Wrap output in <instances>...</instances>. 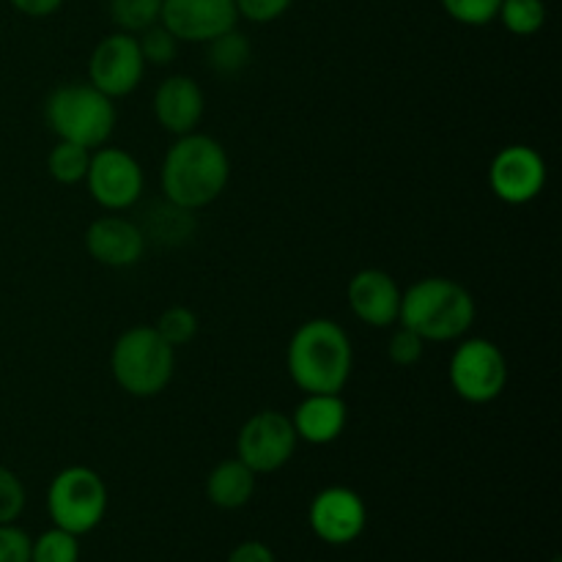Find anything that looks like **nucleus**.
Masks as SVG:
<instances>
[{
  "mask_svg": "<svg viewBox=\"0 0 562 562\" xmlns=\"http://www.w3.org/2000/svg\"><path fill=\"white\" fill-rule=\"evenodd\" d=\"M159 22L179 42L206 44L239 22L236 0H162Z\"/></svg>",
  "mask_w": 562,
  "mask_h": 562,
  "instance_id": "obj_12",
  "label": "nucleus"
},
{
  "mask_svg": "<svg viewBox=\"0 0 562 562\" xmlns=\"http://www.w3.org/2000/svg\"><path fill=\"white\" fill-rule=\"evenodd\" d=\"M349 307L362 324L373 329L393 327L401 311V289L382 269H362L349 280Z\"/></svg>",
  "mask_w": 562,
  "mask_h": 562,
  "instance_id": "obj_15",
  "label": "nucleus"
},
{
  "mask_svg": "<svg viewBox=\"0 0 562 562\" xmlns=\"http://www.w3.org/2000/svg\"><path fill=\"white\" fill-rule=\"evenodd\" d=\"M296 442L300 439H296L291 417L274 409H263L241 426L239 437H236V453L256 475H267V472H278L280 467L289 464Z\"/></svg>",
  "mask_w": 562,
  "mask_h": 562,
  "instance_id": "obj_9",
  "label": "nucleus"
},
{
  "mask_svg": "<svg viewBox=\"0 0 562 562\" xmlns=\"http://www.w3.org/2000/svg\"><path fill=\"white\" fill-rule=\"evenodd\" d=\"M88 192L108 212H124L143 198V168L130 151L113 146H99L91 154L86 173Z\"/></svg>",
  "mask_w": 562,
  "mask_h": 562,
  "instance_id": "obj_8",
  "label": "nucleus"
},
{
  "mask_svg": "<svg viewBox=\"0 0 562 562\" xmlns=\"http://www.w3.org/2000/svg\"><path fill=\"white\" fill-rule=\"evenodd\" d=\"M33 541L14 525H0V562H31Z\"/></svg>",
  "mask_w": 562,
  "mask_h": 562,
  "instance_id": "obj_31",
  "label": "nucleus"
},
{
  "mask_svg": "<svg viewBox=\"0 0 562 562\" xmlns=\"http://www.w3.org/2000/svg\"><path fill=\"white\" fill-rule=\"evenodd\" d=\"M88 165H91V148H82L77 143L58 140L47 157V170L58 184H80L86 181Z\"/></svg>",
  "mask_w": 562,
  "mask_h": 562,
  "instance_id": "obj_21",
  "label": "nucleus"
},
{
  "mask_svg": "<svg viewBox=\"0 0 562 562\" xmlns=\"http://www.w3.org/2000/svg\"><path fill=\"white\" fill-rule=\"evenodd\" d=\"M291 3L294 0H236V11L256 25H267V22L280 20L291 9Z\"/></svg>",
  "mask_w": 562,
  "mask_h": 562,
  "instance_id": "obj_30",
  "label": "nucleus"
},
{
  "mask_svg": "<svg viewBox=\"0 0 562 562\" xmlns=\"http://www.w3.org/2000/svg\"><path fill=\"white\" fill-rule=\"evenodd\" d=\"M228 179L231 162L223 143L201 132L181 135L165 154L159 173L165 201L190 212L217 201L228 187Z\"/></svg>",
  "mask_w": 562,
  "mask_h": 562,
  "instance_id": "obj_1",
  "label": "nucleus"
},
{
  "mask_svg": "<svg viewBox=\"0 0 562 562\" xmlns=\"http://www.w3.org/2000/svg\"><path fill=\"white\" fill-rule=\"evenodd\" d=\"M195 214L190 209H181L170 201H157L143 214L140 231L146 236V245L154 241L159 247H181L195 236Z\"/></svg>",
  "mask_w": 562,
  "mask_h": 562,
  "instance_id": "obj_18",
  "label": "nucleus"
},
{
  "mask_svg": "<svg viewBox=\"0 0 562 562\" xmlns=\"http://www.w3.org/2000/svg\"><path fill=\"white\" fill-rule=\"evenodd\" d=\"M307 519H311V530L316 532L324 543L344 547V543L357 541V538L362 536L368 521V510L357 492L344 486H329L313 497Z\"/></svg>",
  "mask_w": 562,
  "mask_h": 562,
  "instance_id": "obj_13",
  "label": "nucleus"
},
{
  "mask_svg": "<svg viewBox=\"0 0 562 562\" xmlns=\"http://www.w3.org/2000/svg\"><path fill=\"white\" fill-rule=\"evenodd\" d=\"M228 562H274L272 549L267 543H258V541H245L231 552Z\"/></svg>",
  "mask_w": 562,
  "mask_h": 562,
  "instance_id": "obj_32",
  "label": "nucleus"
},
{
  "mask_svg": "<svg viewBox=\"0 0 562 562\" xmlns=\"http://www.w3.org/2000/svg\"><path fill=\"white\" fill-rule=\"evenodd\" d=\"M137 47H140V55L146 64L168 66L173 64V58L179 55V38H176L162 22H157V25L137 33Z\"/></svg>",
  "mask_w": 562,
  "mask_h": 562,
  "instance_id": "obj_25",
  "label": "nucleus"
},
{
  "mask_svg": "<svg viewBox=\"0 0 562 562\" xmlns=\"http://www.w3.org/2000/svg\"><path fill=\"white\" fill-rule=\"evenodd\" d=\"M497 20L514 36H532L547 22V3L543 0H503Z\"/></svg>",
  "mask_w": 562,
  "mask_h": 562,
  "instance_id": "obj_22",
  "label": "nucleus"
},
{
  "mask_svg": "<svg viewBox=\"0 0 562 562\" xmlns=\"http://www.w3.org/2000/svg\"><path fill=\"white\" fill-rule=\"evenodd\" d=\"M448 16L470 27H483L497 20V11L503 0H439Z\"/></svg>",
  "mask_w": 562,
  "mask_h": 562,
  "instance_id": "obj_27",
  "label": "nucleus"
},
{
  "mask_svg": "<svg viewBox=\"0 0 562 562\" xmlns=\"http://www.w3.org/2000/svg\"><path fill=\"white\" fill-rule=\"evenodd\" d=\"M86 250L102 267L126 269L135 267L146 252V236H143L140 225L132 220L119 217V214H108L88 225L86 231Z\"/></svg>",
  "mask_w": 562,
  "mask_h": 562,
  "instance_id": "obj_14",
  "label": "nucleus"
},
{
  "mask_svg": "<svg viewBox=\"0 0 562 562\" xmlns=\"http://www.w3.org/2000/svg\"><path fill=\"white\" fill-rule=\"evenodd\" d=\"M20 14L33 16V20H42V16L55 14V11L64 5V0H9Z\"/></svg>",
  "mask_w": 562,
  "mask_h": 562,
  "instance_id": "obj_33",
  "label": "nucleus"
},
{
  "mask_svg": "<svg viewBox=\"0 0 562 562\" xmlns=\"http://www.w3.org/2000/svg\"><path fill=\"white\" fill-rule=\"evenodd\" d=\"M203 108H206V99H203L201 86L187 75H170L168 80L159 82L154 93L157 124L176 137L195 132L203 119Z\"/></svg>",
  "mask_w": 562,
  "mask_h": 562,
  "instance_id": "obj_16",
  "label": "nucleus"
},
{
  "mask_svg": "<svg viewBox=\"0 0 562 562\" xmlns=\"http://www.w3.org/2000/svg\"><path fill=\"white\" fill-rule=\"evenodd\" d=\"M44 119L58 140L99 148L115 130V104L91 82H69L49 93L44 102Z\"/></svg>",
  "mask_w": 562,
  "mask_h": 562,
  "instance_id": "obj_5",
  "label": "nucleus"
},
{
  "mask_svg": "<svg viewBox=\"0 0 562 562\" xmlns=\"http://www.w3.org/2000/svg\"><path fill=\"white\" fill-rule=\"evenodd\" d=\"M289 376L302 393H340L355 368V349L340 324L311 318L300 324L285 351Z\"/></svg>",
  "mask_w": 562,
  "mask_h": 562,
  "instance_id": "obj_2",
  "label": "nucleus"
},
{
  "mask_svg": "<svg viewBox=\"0 0 562 562\" xmlns=\"http://www.w3.org/2000/svg\"><path fill=\"white\" fill-rule=\"evenodd\" d=\"M423 351H426V340L406 327L395 329L387 344V357L398 368H415L423 360Z\"/></svg>",
  "mask_w": 562,
  "mask_h": 562,
  "instance_id": "obj_29",
  "label": "nucleus"
},
{
  "mask_svg": "<svg viewBox=\"0 0 562 562\" xmlns=\"http://www.w3.org/2000/svg\"><path fill=\"white\" fill-rule=\"evenodd\" d=\"M49 519L58 530L86 536L108 510V486L102 475L88 467H66L53 477L47 488Z\"/></svg>",
  "mask_w": 562,
  "mask_h": 562,
  "instance_id": "obj_6",
  "label": "nucleus"
},
{
  "mask_svg": "<svg viewBox=\"0 0 562 562\" xmlns=\"http://www.w3.org/2000/svg\"><path fill=\"white\" fill-rule=\"evenodd\" d=\"M80 560V543L77 536L71 532L47 530L44 536H38L31 547V562H77Z\"/></svg>",
  "mask_w": 562,
  "mask_h": 562,
  "instance_id": "obj_24",
  "label": "nucleus"
},
{
  "mask_svg": "<svg viewBox=\"0 0 562 562\" xmlns=\"http://www.w3.org/2000/svg\"><path fill=\"white\" fill-rule=\"evenodd\" d=\"M346 401L340 393H307L291 415L296 439L307 445H329L346 428Z\"/></svg>",
  "mask_w": 562,
  "mask_h": 562,
  "instance_id": "obj_17",
  "label": "nucleus"
},
{
  "mask_svg": "<svg viewBox=\"0 0 562 562\" xmlns=\"http://www.w3.org/2000/svg\"><path fill=\"white\" fill-rule=\"evenodd\" d=\"M488 187L508 206H525L547 187V162L530 146H505L488 165Z\"/></svg>",
  "mask_w": 562,
  "mask_h": 562,
  "instance_id": "obj_11",
  "label": "nucleus"
},
{
  "mask_svg": "<svg viewBox=\"0 0 562 562\" xmlns=\"http://www.w3.org/2000/svg\"><path fill=\"white\" fill-rule=\"evenodd\" d=\"M398 324L434 344L459 340L475 324V300L456 280L423 278L401 294Z\"/></svg>",
  "mask_w": 562,
  "mask_h": 562,
  "instance_id": "obj_3",
  "label": "nucleus"
},
{
  "mask_svg": "<svg viewBox=\"0 0 562 562\" xmlns=\"http://www.w3.org/2000/svg\"><path fill=\"white\" fill-rule=\"evenodd\" d=\"M157 329L173 349L187 346L198 335V316L184 305H173L157 318Z\"/></svg>",
  "mask_w": 562,
  "mask_h": 562,
  "instance_id": "obj_26",
  "label": "nucleus"
},
{
  "mask_svg": "<svg viewBox=\"0 0 562 562\" xmlns=\"http://www.w3.org/2000/svg\"><path fill=\"white\" fill-rule=\"evenodd\" d=\"M143 75H146V60L137 47V36L132 33H110L88 58V82L110 99L130 97L140 86Z\"/></svg>",
  "mask_w": 562,
  "mask_h": 562,
  "instance_id": "obj_10",
  "label": "nucleus"
},
{
  "mask_svg": "<svg viewBox=\"0 0 562 562\" xmlns=\"http://www.w3.org/2000/svg\"><path fill=\"white\" fill-rule=\"evenodd\" d=\"M250 58L252 44L239 27H231V31L220 33L212 42H206V64L220 77H236L250 66Z\"/></svg>",
  "mask_w": 562,
  "mask_h": 562,
  "instance_id": "obj_20",
  "label": "nucleus"
},
{
  "mask_svg": "<svg viewBox=\"0 0 562 562\" xmlns=\"http://www.w3.org/2000/svg\"><path fill=\"white\" fill-rule=\"evenodd\" d=\"M256 492V472L241 459L220 461L206 477V497L223 510H236L250 503Z\"/></svg>",
  "mask_w": 562,
  "mask_h": 562,
  "instance_id": "obj_19",
  "label": "nucleus"
},
{
  "mask_svg": "<svg viewBox=\"0 0 562 562\" xmlns=\"http://www.w3.org/2000/svg\"><path fill=\"white\" fill-rule=\"evenodd\" d=\"M450 384L467 404H492L508 384V362L497 344L470 338L450 357Z\"/></svg>",
  "mask_w": 562,
  "mask_h": 562,
  "instance_id": "obj_7",
  "label": "nucleus"
},
{
  "mask_svg": "<svg viewBox=\"0 0 562 562\" xmlns=\"http://www.w3.org/2000/svg\"><path fill=\"white\" fill-rule=\"evenodd\" d=\"M110 371L124 393L154 398L173 379L176 349L154 327H132L115 340Z\"/></svg>",
  "mask_w": 562,
  "mask_h": 562,
  "instance_id": "obj_4",
  "label": "nucleus"
},
{
  "mask_svg": "<svg viewBox=\"0 0 562 562\" xmlns=\"http://www.w3.org/2000/svg\"><path fill=\"white\" fill-rule=\"evenodd\" d=\"M22 510H25V486L9 467H0V525H14Z\"/></svg>",
  "mask_w": 562,
  "mask_h": 562,
  "instance_id": "obj_28",
  "label": "nucleus"
},
{
  "mask_svg": "<svg viewBox=\"0 0 562 562\" xmlns=\"http://www.w3.org/2000/svg\"><path fill=\"white\" fill-rule=\"evenodd\" d=\"M108 9L119 31L137 36L146 27L157 25L162 14V0H108Z\"/></svg>",
  "mask_w": 562,
  "mask_h": 562,
  "instance_id": "obj_23",
  "label": "nucleus"
}]
</instances>
